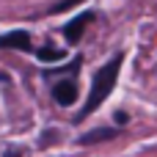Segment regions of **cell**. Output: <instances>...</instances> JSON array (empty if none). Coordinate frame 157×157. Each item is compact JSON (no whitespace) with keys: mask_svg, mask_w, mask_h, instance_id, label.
<instances>
[{"mask_svg":"<svg viewBox=\"0 0 157 157\" xmlns=\"http://www.w3.org/2000/svg\"><path fill=\"white\" fill-rule=\"evenodd\" d=\"M121 63H124V55L119 52V55H113L97 75H94V83H91V91H88V99H86V105H83V110L75 116V121H83L86 116H91L108 97H110V91H113V86H116V80H119V69H121Z\"/></svg>","mask_w":157,"mask_h":157,"instance_id":"obj_1","label":"cell"},{"mask_svg":"<svg viewBox=\"0 0 157 157\" xmlns=\"http://www.w3.org/2000/svg\"><path fill=\"white\" fill-rule=\"evenodd\" d=\"M88 22H94V11H83V14H80V17H75L69 25H63V39H66L69 44H77Z\"/></svg>","mask_w":157,"mask_h":157,"instance_id":"obj_2","label":"cell"},{"mask_svg":"<svg viewBox=\"0 0 157 157\" xmlns=\"http://www.w3.org/2000/svg\"><path fill=\"white\" fill-rule=\"evenodd\" d=\"M52 99H55L58 105H63V108L75 105V102H77V83H75V80H61V83L52 88Z\"/></svg>","mask_w":157,"mask_h":157,"instance_id":"obj_3","label":"cell"},{"mask_svg":"<svg viewBox=\"0 0 157 157\" xmlns=\"http://www.w3.org/2000/svg\"><path fill=\"white\" fill-rule=\"evenodd\" d=\"M0 50H30V33L28 30H8L0 36Z\"/></svg>","mask_w":157,"mask_h":157,"instance_id":"obj_4","label":"cell"},{"mask_svg":"<svg viewBox=\"0 0 157 157\" xmlns=\"http://www.w3.org/2000/svg\"><path fill=\"white\" fill-rule=\"evenodd\" d=\"M36 58L44 61V63H55V61H63V58H66V50L47 44V47H39V50H36Z\"/></svg>","mask_w":157,"mask_h":157,"instance_id":"obj_5","label":"cell"},{"mask_svg":"<svg viewBox=\"0 0 157 157\" xmlns=\"http://www.w3.org/2000/svg\"><path fill=\"white\" fill-rule=\"evenodd\" d=\"M110 138H116V130H91L88 135H80V141H77V144L88 146V144H99V141H110Z\"/></svg>","mask_w":157,"mask_h":157,"instance_id":"obj_6","label":"cell"},{"mask_svg":"<svg viewBox=\"0 0 157 157\" xmlns=\"http://www.w3.org/2000/svg\"><path fill=\"white\" fill-rule=\"evenodd\" d=\"M80 0H61V3H55V6H50L47 8V14H61V11H69L72 6H77Z\"/></svg>","mask_w":157,"mask_h":157,"instance_id":"obj_7","label":"cell"},{"mask_svg":"<svg viewBox=\"0 0 157 157\" xmlns=\"http://www.w3.org/2000/svg\"><path fill=\"white\" fill-rule=\"evenodd\" d=\"M116 121L119 124H127V113H116Z\"/></svg>","mask_w":157,"mask_h":157,"instance_id":"obj_8","label":"cell"}]
</instances>
